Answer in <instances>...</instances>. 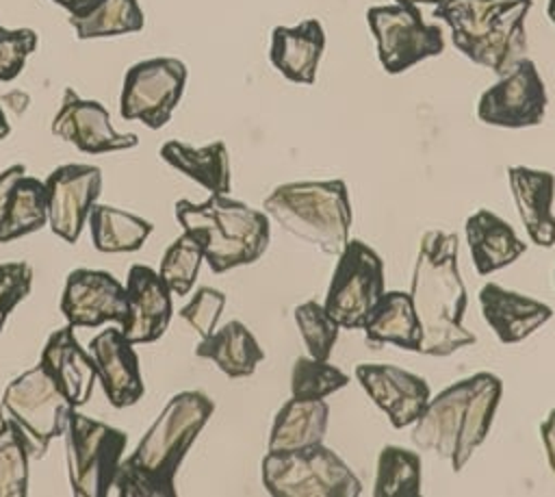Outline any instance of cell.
Here are the masks:
<instances>
[{"mask_svg": "<svg viewBox=\"0 0 555 497\" xmlns=\"http://www.w3.org/2000/svg\"><path fill=\"white\" fill-rule=\"evenodd\" d=\"M262 211L288 234L338 256L351 230L349 187L340 178L297 180L278 184L262 202Z\"/></svg>", "mask_w": 555, "mask_h": 497, "instance_id": "obj_6", "label": "cell"}, {"mask_svg": "<svg viewBox=\"0 0 555 497\" xmlns=\"http://www.w3.org/2000/svg\"><path fill=\"white\" fill-rule=\"evenodd\" d=\"M540 436H542V445H544L551 471L555 473V408L540 423Z\"/></svg>", "mask_w": 555, "mask_h": 497, "instance_id": "obj_41", "label": "cell"}, {"mask_svg": "<svg viewBox=\"0 0 555 497\" xmlns=\"http://www.w3.org/2000/svg\"><path fill=\"white\" fill-rule=\"evenodd\" d=\"M546 87L531 59H520L477 102V119L494 128H531L540 126L546 115Z\"/></svg>", "mask_w": 555, "mask_h": 497, "instance_id": "obj_13", "label": "cell"}, {"mask_svg": "<svg viewBox=\"0 0 555 497\" xmlns=\"http://www.w3.org/2000/svg\"><path fill=\"white\" fill-rule=\"evenodd\" d=\"M323 50L325 30L314 17L301 20L295 26H275L271 30L269 61L291 82L314 85Z\"/></svg>", "mask_w": 555, "mask_h": 497, "instance_id": "obj_23", "label": "cell"}, {"mask_svg": "<svg viewBox=\"0 0 555 497\" xmlns=\"http://www.w3.org/2000/svg\"><path fill=\"white\" fill-rule=\"evenodd\" d=\"M63 436L72 493L76 497L111 495L128 434L72 408Z\"/></svg>", "mask_w": 555, "mask_h": 497, "instance_id": "obj_9", "label": "cell"}, {"mask_svg": "<svg viewBox=\"0 0 555 497\" xmlns=\"http://www.w3.org/2000/svg\"><path fill=\"white\" fill-rule=\"evenodd\" d=\"M160 158L184 174L186 178L195 180L208 193L228 195L232 189L230 176V154L223 141H212L202 148L186 145L182 141H167L160 148Z\"/></svg>", "mask_w": 555, "mask_h": 497, "instance_id": "obj_27", "label": "cell"}, {"mask_svg": "<svg viewBox=\"0 0 555 497\" xmlns=\"http://www.w3.org/2000/svg\"><path fill=\"white\" fill-rule=\"evenodd\" d=\"M195 356L212 360L228 378H247L264 360L260 343L241 321H228L210 336H204L195 347Z\"/></svg>", "mask_w": 555, "mask_h": 497, "instance_id": "obj_28", "label": "cell"}, {"mask_svg": "<svg viewBox=\"0 0 555 497\" xmlns=\"http://www.w3.org/2000/svg\"><path fill=\"white\" fill-rule=\"evenodd\" d=\"M546 15H548L551 24L555 26V0H548V4H546Z\"/></svg>", "mask_w": 555, "mask_h": 497, "instance_id": "obj_45", "label": "cell"}, {"mask_svg": "<svg viewBox=\"0 0 555 497\" xmlns=\"http://www.w3.org/2000/svg\"><path fill=\"white\" fill-rule=\"evenodd\" d=\"M33 267L24 260L0 263V332L11 310L30 293Z\"/></svg>", "mask_w": 555, "mask_h": 497, "instance_id": "obj_39", "label": "cell"}, {"mask_svg": "<svg viewBox=\"0 0 555 497\" xmlns=\"http://www.w3.org/2000/svg\"><path fill=\"white\" fill-rule=\"evenodd\" d=\"M52 2L59 4L61 9H65L67 15H82V13L91 11L102 0H52Z\"/></svg>", "mask_w": 555, "mask_h": 497, "instance_id": "obj_42", "label": "cell"}, {"mask_svg": "<svg viewBox=\"0 0 555 497\" xmlns=\"http://www.w3.org/2000/svg\"><path fill=\"white\" fill-rule=\"evenodd\" d=\"M39 365L74 408L91 399L98 369L89 349L78 343L74 326L67 323L48 336Z\"/></svg>", "mask_w": 555, "mask_h": 497, "instance_id": "obj_20", "label": "cell"}, {"mask_svg": "<svg viewBox=\"0 0 555 497\" xmlns=\"http://www.w3.org/2000/svg\"><path fill=\"white\" fill-rule=\"evenodd\" d=\"M48 226V195L43 180L22 176L0 215V243L33 234Z\"/></svg>", "mask_w": 555, "mask_h": 497, "instance_id": "obj_30", "label": "cell"}, {"mask_svg": "<svg viewBox=\"0 0 555 497\" xmlns=\"http://www.w3.org/2000/svg\"><path fill=\"white\" fill-rule=\"evenodd\" d=\"M509 191L529 241L538 247L555 245V176L527 165L507 167Z\"/></svg>", "mask_w": 555, "mask_h": 497, "instance_id": "obj_22", "label": "cell"}, {"mask_svg": "<svg viewBox=\"0 0 555 497\" xmlns=\"http://www.w3.org/2000/svg\"><path fill=\"white\" fill-rule=\"evenodd\" d=\"M61 313L74 328H98L106 321L124 326L128 319L126 284L104 269L78 267L65 278Z\"/></svg>", "mask_w": 555, "mask_h": 497, "instance_id": "obj_15", "label": "cell"}, {"mask_svg": "<svg viewBox=\"0 0 555 497\" xmlns=\"http://www.w3.org/2000/svg\"><path fill=\"white\" fill-rule=\"evenodd\" d=\"M78 39L119 37L139 33L145 24L139 0H102L82 15H69Z\"/></svg>", "mask_w": 555, "mask_h": 497, "instance_id": "obj_31", "label": "cell"}, {"mask_svg": "<svg viewBox=\"0 0 555 497\" xmlns=\"http://www.w3.org/2000/svg\"><path fill=\"white\" fill-rule=\"evenodd\" d=\"M366 24L386 74L397 76L444 50L442 28L427 24L418 7L379 4L366 11Z\"/></svg>", "mask_w": 555, "mask_h": 497, "instance_id": "obj_11", "label": "cell"}, {"mask_svg": "<svg viewBox=\"0 0 555 497\" xmlns=\"http://www.w3.org/2000/svg\"><path fill=\"white\" fill-rule=\"evenodd\" d=\"M98 380L113 408L134 406L145 395L139 354L119 328H106L89 343Z\"/></svg>", "mask_w": 555, "mask_h": 497, "instance_id": "obj_19", "label": "cell"}, {"mask_svg": "<svg viewBox=\"0 0 555 497\" xmlns=\"http://www.w3.org/2000/svg\"><path fill=\"white\" fill-rule=\"evenodd\" d=\"M215 412L202 391L173 395L134 451L121 460L113 488L119 497H176V473Z\"/></svg>", "mask_w": 555, "mask_h": 497, "instance_id": "obj_2", "label": "cell"}, {"mask_svg": "<svg viewBox=\"0 0 555 497\" xmlns=\"http://www.w3.org/2000/svg\"><path fill=\"white\" fill-rule=\"evenodd\" d=\"M349 375L327 360L299 356L291 369V397L325 399L327 395L345 388Z\"/></svg>", "mask_w": 555, "mask_h": 497, "instance_id": "obj_33", "label": "cell"}, {"mask_svg": "<svg viewBox=\"0 0 555 497\" xmlns=\"http://www.w3.org/2000/svg\"><path fill=\"white\" fill-rule=\"evenodd\" d=\"M223 308H225V293L212 286H202L193 293L191 302L180 310V317L204 339L215 332V326Z\"/></svg>", "mask_w": 555, "mask_h": 497, "instance_id": "obj_38", "label": "cell"}, {"mask_svg": "<svg viewBox=\"0 0 555 497\" xmlns=\"http://www.w3.org/2000/svg\"><path fill=\"white\" fill-rule=\"evenodd\" d=\"M356 380L397 430L412 425L431 397L425 378L395 365L360 362Z\"/></svg>", "mask_w": 555, "mask_h": 497, "instance_id": "obj_17", "label": "cell"}, {"mask_svg": "<svg viewBox=\"0 0 555 497\" xmlns=\"http://www.w3.org/2000/svg\"><path fill=\"white\" fill-rule=\"evenodd\" d=\"M531 0H444L434 17L451 30L453 46L475 65L503 76L527 54L525 20Z\"/></svg>", "mask_w": 555, "mask_h": 497, "instance_id": "obj_4", "label": "cell"}, {"mask_svg": "<svg viewBox=\"0 0 555 497\" xmlns=\"http://www.w3.org/2000/svg\"><path fill=\"white\" fill-rule=\"evenodd\" d=\"M397 4H412V7H421V4H429V7H438L444 0H395Z\"/></svg>", "mask_w": 555, "mask_h": 497, "instance_id": "obj_44", "label": "cell"}, {"mask_svg": "<svg viewBox=\"0 0 555 497\" xmlns=\"http://www.w3.org/2000/svg\"><path fill=\"white\" fill-rule=\"evenodd\" d=\"M204 263V250L202 245L182 230L178 239L165 250L160 258L158 273L176 295H186L191 293V286L197 280L199 267Z\"/></svg>", "mask_w": 555, "mask_h": 497, "instance_id": "obj_34", "label": "cell"}, {"mask_svg": "<svg viewBox=\"0 0 555 497\" xmlns=\"http://www.w3.org/2000/svg\"><path fill=\"white\" fill-rule=\"evenodd\" d=\"M457 254L460 239L455 232L438 228L423 232L410 286L421 326L418 354L442 358L477 343V336L464 326L468 300Z\"/></svg>", "mask_w": 555, "mask_h": 497, "instance_id": "obj_1", "label": "cell"}, {"mask_svg": "<svg viewBox=\"0 0 555 497\" xmlns=\"http://www.w3.org/2000/svg\"><path fill=\"white\" fill-rule=\"evenodd\" d=\"M464 232L475 271L479 276H490L512 265L527 252L525 241L518 239L512 224L488 208H479L468 215Z\"/></svg>", "mask_w": 555, "mask_h": 497, "instance_id": "obj_24", "label": "cell"}, {"mask_svg": "<svg viewBox=\"0 0 555 497\" xmlns=\"http://www.w3.org/2000/svg\"><path fill=\"white\" fill-rule=\"evenodd\" d=\"M375 497H418L421 495V458L418 454L386 445L377 454Z\"/></svg>", "mask_w": 555, "mask_h": 497, "instance_id": "obj_32", "label": "cell"}, {"mask_svg": "<svg viewBox=\"0 0 555 497\" xmlns=\"http://www.w3.org/2000/svg\"><path fill=\"white\" fill-rule=\"evenodd\" d=\"M28 451L9 428L0 421V497L28 495Z\"/></svg>", "mask_w": 555, "mask_h": 497, "instance_id": "obj_36", "label": "cell"}, {"mask_svg": "<svg viewBox=\"0 0 555 497\" xmlns=\"http://www.w3.org/2000/svg\"><path fill=\"white\" fill-rule=\"evenodd\" d=\"M39 35L33 28H4L0 26V82L17 78L37 50Z\"/></svg>", "mask_w": 555, "mask_h": 497, "instance_id": "obj_37", "label": "cell"}, {"mask_svg": "<svg viewBox=\"0 0 555 497\" xmlns=\"http://www.w3.org/2000/svg\"><path fill=\"white\" fill-rule=\"evenodd\" d=\"M128 319L121 334L132 345H145L160 339L173 315L171 289L160 273L147 265H132L126 278Z\"/></svg>", "mask_w": 555, "mask_h": 497, "instance_id": "obj_18", "label": "cell"}, {"mask_svg": "<svg viewBox=\"0 0 555 497\" xmlns=\"http://www.w3.org/2000/svg\"><path fill=\"white\" fill-rule=\"evenodd\" d=\"M293 317L308 354L317 360H330L340 326L325 313L323 304L308 300L295 308Z\"/></svg>", "mask_w": 555, "mask_h": 497, "instance_id": "obj_35", "label": "cell"}, {"mask_svg": "<svg viewBox=\"0 0 555 497\" xmlns=\"http://www.w3.org/2000/svg\"><path fill=\"white\" fill-rule=\"evenodd\" d=\"M384 291L382 256L369 243L349 239L338 254L323 308L340 328L362 330Z\"/></svg>", "mask_w": 555, "mask_h": 497, "instance_id": "obj_10", "label": "cell"}, {"mask_svg": "<svg viewBox=\"0 0 555 497\" xmlns=\"http://www.w3.org/2000/svg\"><path fill=\"white\" fill-rule=\"evenodd\" d=\"M173 213L182 230L202 245L212 273L256 263L271 241L269 215L230 195L210 193L199 204L178 200Z\"/></svg>", "mask_w": 555, "mask_h": 497, "instance_id": "obj_5", "label": "cell"}, {"mask_svg": "<svg viewBox=\"0 0 555 497\" xmlns=\"http://www.w3.org/2000/svg\"><path fill=\"white\" fill-rule=\"evenodd\" d=\"M362 330L369 345H397L408 352H418L421 326L410 291H384Z\"/></svg>", "mask_w": 555, "mask_h": 497, "instance_id": "obj_26", "label": "cell"}, {"mask_svg": "<svg viewBox=\"0 0 555 497\" xmlns=\"http://www.w3.org/2000/svg\"><path fill=\"white\" fill-rule=\"evenodd\" d=\"M9 132H11V124H9V119H7L4 109L0 106V141H2V139H7V137H9Z\"/></svg>", "mask_w": 555, "mask_h": 497, "instance_id": "obj_43", "label": "cell"}, {"mask_svg": "<svg viewBox=\"0 0 555 497\" xmlns=\"http://www.w3.org/2000/svg\"><path fill=\"white\" fill-rule=\"evenodd\" d=\"M72 408L37 362L7 384L0 421L9 423L30 458H43L52 438L65 434Z\"/></svg>", "mask_w": 555, "mask_h": 497, "instance_id": "obj_8", "label": "cell"}, {"mask_svg": "<svg viewBox=\"0 0 555 497\" xmlns=\"http://www.w3.org/2000/svg\"><path fill=\"white\" fill-rule=\"evenodd\" d=\"M553 284H555V269H553Z\"/></svg>", "mask_w": 555, "mask_h": 497, "instance_id": "obj_46", "label": "cell"}, {"mask_svg": "<svg viewBox=\"0 0 555 497\" xmlns=\"http://www.w3.org/2000/svg\"><path fill=\"white\" fill-rule=\"evenodd\" d=\"M186 76V65L173 56H156L130 65L121 82L119 115L152 130L163 128L182 100Z\"/></svg>", "mask_w": 555, "mask_h": 497, "instance_id": "obj_12", "label": "cell"}, {"mask_svg": "<svg viewBox=\"0 0 555 497\" xmlns=\"http://www.w3.org/2000/svg\"><path fill=\"white\" fill-rule=\"evenodd\" d=\"M479 308L483 321L503 345L525 341L553 317L548 304L503 289L496 282H486L479 289Z\"/></svg>", "mask_w": 555, "mask_h": 497, "instance_id": "obj_21", "label": "cell"}, {"mask_svg": "<svg viewBox=\"0 0 555 497\" xmlns=\"http://www.w3.org/2000/svg\"><path fill=\"white\" fill-rule=\"evenodd\" d=\"M260 477L271 497H358L362 493V482L351 467L323 443L267 451Z\"/></svg>", "mask_w": 555, "mask_h": 497, "instance_id": "obj_7", "label": "cell"}, {"mask_svg": "<svg viewBox=\"0 0 555 497\" xmlns=\"http://www.w3.org/2000/svg\"><path fill=\"white\" fill-rule=\"evenodd\" d=\"M22 176H26V167L20 165V163L7 167L4 171H0V215H2V211H4V204H7V200H9L11 191H13V187L17 184V180H20Z\"/></svg>", "mask_w": 555, "mask_h": 497, "instance_id": "obj_40", "label": "cell"}, {"mask_svg": "<svg viewBox=\"0 0 555 497\" xmlns=\"http://www.w3.org/2000/svg\"><path fill=\"white\" fill-rule=\"evenodd\" d=\"M50 130L85 154H106L139 145L134 132H117L111 126V115L98 100L80 98L72 87L63 91Z\"/></svg>", "mask_w": 555, "mask_h": 497, "instance_id": "obj_16", "label": "cell"}, {"mask_svg": "<svg viewBox=\"0 0 555 497\" xmlns=\"http://www.w3.org/2000/svg\"><path fill=\"white\" fill-rule=\"evenodd\" d=\"M89 230L93 247L98 252L121 254L141 250L154 226L147 219L128 211L108 204H95L89 213Z\"/></svg>", "mask_w": 555, "mask_h": 497, "instance_id": "obj_29", "label": "cell"}, {"mask_svg": "<svg viewBox=\"0 0 555 497\" xmlns=\"http://www.w3.org/2000/svg\"><path fill=\"white\" fill-rule=\"evenodd\" d=\"M50 230L74 245L102 191V169L85 163L59 165L43 180Z\"/></svg>", "mask_w": 555, "mask_h": 497, "instance_id": "obj_14", "label": "cell"}, {"mask_svg": "<svg viewBox=\"0 0 555 497\" xmlns=\"http://www.w3.org/2000/svg\"><path fill=\"white\" fill-rule=\"evenodd\" d=\"M503 395V382L490 371H479L429 397L412 423L410 441L460 473L475 449L486 441Z\"/></svg>", "mask_w": 555, "mask_h": 497, "instance_id": "obj_3", "label": "cell"}, {"mask_svg": "<svg viewBox=\"0 0 555 497\" xmlns=\"http://www.w3.org/2000/svg\"><path fill=\"white\" fill-rule=\"evenodd\" d=\"M330 423V406L325 399L291 397L278 410L271 432L269 451L304 449L323 443Z\"/></svg>", "mask_w": 555, "mask_h": 497, "instance_id": "obj_25", "label": "cell"}]
</instances>
